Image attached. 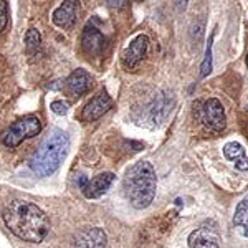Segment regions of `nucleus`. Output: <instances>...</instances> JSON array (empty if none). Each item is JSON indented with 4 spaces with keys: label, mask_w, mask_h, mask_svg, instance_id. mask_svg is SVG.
<instances>
[{
    "label": "nucleus",
    "mask_w": 248,
    "mask_h": 248,
    "mask_svg": "<svg viewBox=\"0 0 248 248\" xmlns=\"http://www.w3.org/2000/svg\"><path fill=\"white\" fill-rule=\"evenodd\" d=\"M3 222L15 237L23 242L40 243L50 232V220L38 205L29 201H14L2 214Z\"/></svg>",
    "instance_id": "obj_1"
},
{
    "label": "nucleus",
    "mask_w": 248,
    "mask_h": 248,
    "mask_svg": "<svg viewBox=\"0 0 248 248\" xmlns=\"http://www.w3.org/2000/svg\"><path fill=\"white\" fill-rule=\"evenodd\" d=\"M124 194L131 205L138 210L147 209L153 203L157 189V177L153 164L139 161L127 169L124 175Z\"/></svg>",
    "instance_id": "obj_2"
},
{
    "label": "nucleus",
    "mask_w": 248,
    "mask_h": 248,
    "mask_svg": "<svg viewBox=\"0 0 248 248\" xmlns=\"http://www.w3.org/2000/svg\"><path fill=\"white\" fill-rule=\"evenodd\" d=\"M70 149V138L63 129H50L33 157L30 159V169L40 177H48L55 174L65 161Z\"/></svg>",
    "instance_id": "obj_3"
},
{
    "label": "nucleus",
    "mask_w": 248,
    "mask_h": 248,
    "mask_svg": "<svg viewBox=\"0 0 248 248\" xmlns=\"http://www.w3.org/2000/svg\"><path fill=\"white\" fill-rule=\"evenodd\" d=\"M42 131V121L35 114L23 116V118L17 119L12 123L9 127L2 133V142L7 147H17L25 139L33 138Z\"/></svg>",
    "instance_id": "obj_4"
},
{
    "label": "nucleus",
    "mask_w": 248,
    "mask_h": 248,
    "mask_svg": "<svg viewBox=\"0 0 248 248\" xmlns=\"http://www.w3.org/2000/svg\"><path fill=\"white\" fill-rule=\"evenodd\" d=\"M201 119L203 126L209 131H214V133H220L227 126L225 109H223L222 103L217 98H209L203 103L201 109Z\"/></svg>",
    "instance_id": "obj_5"
},
{
    "label": "nucleus",
    "mask_w": 248,
    "mask_h": 248,
    "mask_svg": "<svg viewBox=\"0 0 248 248\" xmlns=\"http://www.w3.org/2000/svg\"><path fill=\"white\" fill-rule=\"evenodd\" d=\"M81 46L83 51L86 55H91V57H99L103 53L106 46V37L99 31V29L96 27L94 20L86 23L85 30H83L81 35Z\"/></svg>",
    "instance_id": "obj_6"
},
{
    "label": "nucleus",
    "mask_w": 248,
    "mask_h": 248,
    "mask_svg": "<svg viewBox=\"0 0 248 248\" xmlns=\"http://www.w3.org/2000/svg\"><path fill=\"white\" fill-rule=\"evenodd\" d=\"M91 86H93V78H91V75L88 73L86 70H83V68L75 70L73 73L65 79V85H63L66 94L71 96V98H79V96L86 94Z\"/></svg>",
    "instance_id": "obj_7"
},
{
    "label": "nucleus",
    "mask_w": 248,
    "mask_h": 248,
    "mask_svg": "<svg viewBox=\"0 0 248 248\" xmlns=\"http://www.w3.org/2000/svg\"><path fill=\"white\" fill-rule=\"evenodd\" d=\"M147 48H149V38H147L146 35H138L129 45L124 48V51L121 55L123 65L126 68H129V70L138 66V63L142 62V58L146 57Z\"/></svg>",
    "instance_id": "obj_8"
},
{
    "label": "nucleus",
    "mask_w": 248,
    "mask_h": 248,
    "mask_svg": "<svg viewBox=\"0 0 248 248\" xmlns=\"http://www.w3.org/2000/svg\"><path fill=\"white\" fill-rule=\"evenodd\" d=\"M113 106V99L109 98V94L106 91H99L93 99H90V103L85 106L81 113V121L85 123H93L96 119H99L103 114H106Z\"/></svg>",
    "instance_id": "obj_9"
},
{
    "label": "nucleus",
    "mask_w": 248,
    "mask_h": 248,
    "mask_svg": "<svg viewBox=\"0 0 248 248\" xmlns=\"http://www.w3.org/2000/svg\"><path fill=\"white\" fill-rule=\"evenodd\" d=\"M106 233L99 227L79 230L75 237V248H106Z\"/></svg>",
    "instance_id": "obj_10"
},
{
    "label": "nucleus",
    "mask_w": 248,
    "mask_h": 248,
    "mask_svg": "<svg viewBox=\"0 0 248 248\" xmlns=\"http://www.w3.org/2000/svg\"><path fill=\"white\" fill-rule=\"evenodd\" d=\"M77 17H78V2L75 0H66L62 5L58 7L57 10L53 12V23L57 27L63 30H70L75 27L77 23Z\"/></svg>",
    "instance_id": "obj_11"
},
{
    "label": "nucleus",
    "mask_w": 248,
    "mask_h": 248,
    "mask_svg": "<svg viewBox=\"0 0 248 248\" xmlns=\"http://www.w3.org/2000/svg\"><path fill=\"white\" fill-rule=\"evenodd\" d=\"M116 175L113 172H101V174L94 175L91 181H88L86 187L83 189L86 199H99L101 195H105L109 187L113 186Z\"/></svg>",
    "instance_id": "obj_12"
},
{
    "label": "nucleus",
    "mask_w": 248,
    "mask_h": 248,
    "mask_svg": "<svg viewBox=\"0 0 248 248\" xmlns=\"http://www.w3.org/2000/svg\"><path fill=\"white\" fill-rule=\"evenodd\" d=\"M223 155H225V159H229L230 162H233L238 170H242V172L248 170L247 151L240 142H237V141L227 142L225 146H223Z\"/></svg>",
    "instance_id": "obj_13"
},
{
    "label": "nucleus",
    "mask_w": 248,
    "mask_h": 248,
    "mask_svg": "<svg viewBox=\"0 0 248 248\" xmlns=\"http://www.w3.org/2000/svg\"><path fill=\"white\" fill-rule=\"evenodd\" d=\"M187 242L189 248H220L218 237L209 229H195Z\"/></svg>",
    "instance_id": "obj_14"
},
{
    "label": "nucleus",
    "mask_w": 248,
    "mask_h": 248,
    "mask_svg": "<svg viewBox=\"0 0 248 248\" xmlns=\"http://www.w3.org/2000/svg\"><path fill=\"white\" fill-rule=\"evenodd\" d=\"M233 225L238 229L242 237L248 238V197L238 202L233 215Z\"/></svg>",
    "instance_id": "obj_15"
},
{
    "label": "nucleus",
    "mask_w": 248,
    "mask_h": 248,
    "mask_svg": "<svg viewBox=\"0 0 248 248\" xmlns=\"http://www.w3.org/2000/svg\"><path fill=\"white\" fill-rule=\"evenodd\" d=\"M42 48V37H40L37 29H30L25 35V50L30 58L37 57Z\"/></svg>",
    "instance_id": "obj_16"
},
{
    "label": "nucleus",
    "mask_w": 248,
    "mask_h": 248,
    "mask_svg": "<svg viewBox=\"0 0 248 248\" xmlns=\"http://www.w3.org/2000/svg\"><path fill=\"white\" fill-rule=\"evenodd\" d=\"M212 43H214V35H210L209 43H207V48H205V58H203L202 66H201V77L202 78H207L212 71Z\"/></svg>",
    "instance_id": "obj_17"
},
{
    "label": "nucleus",
    "mask_w": 248,
    "mask_h": 248,
    "mask_svg": "<svg viewBox=\"0 0 248 248\" xmlns=\"http://www.w3.org/2000/svg\"><path fill=\"white\" fill-rule=\"evenodd\" d=\"M9 25V3L5 0H0V33Z\"/></svg>",
    "instance_id": "obj_18"
},
{
    "label": "nucleus",
    "mask_w": 248,
    "mask_h": 248,
    "mask_svg": "<svg viewBox=\"0 0 248 248\" xmlns=\"http://www.w3.org/2000/svg\"><path fill=\"white\" fill-rule=\"evenodd\" d=\"M51 111H53L55 114H66L68 113V105L63 101H53L51 103Z\"/></svg>",
    "instance_id": "obj_19"
},
{
    "label": "nucleus",
    "mask_w": 248,
    "mask_h": 248,
    "mask_svg": "<svg viewBox=\"0 0 248 248\" xmlns=\"http://www.w3.org/2000/svg\"><path fill=\"white\" fill-rule=\"evenodd\" d=\"M247 66H248V55H247Z\"/></svg>",
    "instance_id": "obj_20"
}]
</instances>
